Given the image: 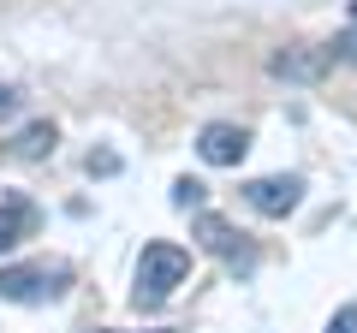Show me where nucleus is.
<instances>
[{
	"label": "nucleus",
	"mask_w": 357,
	"mask_h": 333,
	"mask_svg": "<svg viewBox=\"0 0 357 333\" xmlns=\"http://www.w3.org/2000/svg\"><path fill=\"white\" fill-rule=\"evenodd\" d=\"M191 274V250H178V244H143V262H137V286H131V304L137 309H155L185 286Z\"/></svg>",
	"instance_id": "nucleus-1"
},
{
	"label": "nucleus",
	"mask_w": 357,
	"mask_h": 333,
	"mask_svg": "<svg viewBox=\"0 0 357 333\" xmlns=\"http://www.w3.org/2000/svg\"><path fill=\"white\" fill-rule=\"evenodd\" d=\"M6 114H18V90H6V84H0V119Z\"/></svg>",
	"instance_id": "nucleus-12"
},
{
	"label": "nucleus",
	"mask_w": 357,
	"mask_h": 333,
	"mask_svg": "<svg viewBox=\"0 0 357 333\" xmlns=\"http://www.w3.org/2000/svg\"><path fill=\"white\" fill-rule=\"evenodd\" d=\"M244 203H250L256 215L280 220V215H292V208L304 203V179H298V173H274V179H250V185H244Z\"/></svg>",
	"instance_id": "nucleus-3"
},
{
	"label": "nucleus",
	"mask_w": 357,
	"mask_h": 333,
	"mask_svg": "<svg viewBox=\"0 0 357 333\" xmlns=\"http://www.w3.org/2000/svg\"><path fill=\"white\" fill-rule=\"evenodd\" d=\"M268 72L286 77V84H321V77L333 72V54L328 48H280L268 60Z\"/></svg>",
	"instance_id": "nucleus-5"
},
{
	"label": "nucleus",
	"mask_w": 357,
	"mask_h": 333,
	"mask_svg": "<svg viewBox=\"0 0 357 333\" xmlns=\"http://www.w3.org/2000/svg\"><path fill=\"white\" fill-rule=\"evenodd\" d=\"M54 137H60V131H54L48 119H36V125H24L13 137V155L18 161H42V155H54Z\"/></svg>",
	"instance_id": "nucleus-8"
},
{
	"label": "nucleus",
	"mask_w": 357,
	"mask_h": 333,
	"mask_svg": "<svg viewBox=\"0 0 357 333\" xmlns=\"http://www.w3.org/2000/svg\"><path fill=\"white\" fill-rule=\"evenodd\" d=\"M96 333H114V327H96ZM155 333H173V327H155Z\"/></svg>",
	"instance_id": "nucleus-13"
},
{
	"label": "nucleus",
	"mask_w": 357,
	"mask_h": 333,
	"mask_svg": "<svg viewBox=\"0 0 357 333\" xmlns=\"http://www.w3.org/2000/svg\"><path fill=\"white\" fill-rule=\"evenodd\" d=\"M197 238H203L215 256H232V250H238V226L220 220V215H208V208H197Z\"/></svg>",
	"instance_id": "nucleus-7"
},
{
	"label": "nucleus",
	"mask_w": 357,
	"mask_h": 333,
	"mask_svg": "<svg viewBox=\"0 0 357 333\" xmlns=\"http://www.w3.org/2000/svg\"><path fill=\"white\" fill-rule=\"evenodd\" d=\"M84 166H89V179H114V173H119V155L114 149H89Z\"/></svg>",
	"instance_id": "nucleus-10"
},
{
	"label": "nucleus",
	"mask_w": 357,
	"mask_h": 333,
	"mask_svg": "<svg viewBox=\"0 0 357 333\" xmlns=\"http://www.w3.org/2000/svg\"><path fill=\"white\" fill-rule=\"evenodd\" d=\"M328 333H357V304H345V309H340V316H333V321H328Z\"/></svg>",
	"instance_id": "nucleus-11"
},
{
	"label": "nucleus",
	"mask_w": 357,
	"mask_h": 333,
	"mask_svg": "<svg viewBox=\"0 0 357 333\" xmlns=\"http://www.w3.org/2000/svg\"><path fill=\"white\" fill-rule=\"evenodd\" d=\"M197 155H203L208 166H238L244 155H250V131H244V125H227V119H215V125L197 131Z\"/></svg>",
	"instance_id": "nucleus-4"
},
{
	"label": "nucleus",
	"mask_w": 357,
	"mask_h": 333,
	"mask_svg": "<svg viewBox=\"0 0 357 333\" xmlns=\"http://www.w3.org/2000/svg\"><path fill=\"white\" fill-rule=\"evenodd\" d=\"M36 203H24V196H6V203H0V256H6V250H18V244L30 238V232H36Z\"/></svg>",
	"instance_id": "nucleus-6"
},
{
	"label": "nucleus",
	"mask_w": 357,
	"mask_h": 333,
	"mask_svg": "<svg viewBox=\"0 0 357 333\" xmlns=\"http://www.w3.org/2000/svg\"><path fill=\"white\" fill-rule=\"evenodd\" d=\"M66 286L60 262H30V268H0V297L6 304H42Z\"/></svg>",
	"instance_id": "nucleus-2"
},
{
	"label": "nucleus",
	"mask_w": 357,
	"mask_h": 333,
	"mask_svg": "<svg viewBox=\"0 0 357 333\" xmlns=\"http://www.w3.org/2000/svg\"><path fill=\"white\" fill-rule=\"evenodd\" d=\"M203 196H208V185H197V179H173V203H178V208H203Z\"/></svg>",
	"instance_id": "nucleus-9"
}]
</instances>
